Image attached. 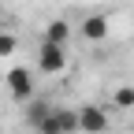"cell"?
Returning <instances> with one entry per match:
<instances>
[{
    "label": "cell",
    "mask_w": 134,
    "mask_h": 134,
    "mask_svg": "<svg viewBox=\"0 0 134 134\" xmlns=\"http://www.w3.org/2000/svg\"><path fill=\"white\" fill-rule=\"evenodd\" d=\"M37 63L45 75H60L67 67V45H56V41H41L37 48Z\"/></svg>",
    "instance_id": "cell-1"
},
{
    "label": "cell",
    "mask_w": 134,
    "mask_h": 134,
    "mask_svg": "<svg viewBox=\"0 0 134 134\" xmlns=\"http://www.w3.org/2000/svg\"><path fill=\"white\" fill-rule=\"evenodd\" d=\"M78 127H82V134H104L108 130V112L100 108V104L78 108Z\"/></svg>",
    "instance_id": "cell-2"
},
{
    "label": "cell",
    "mask_w": 134,
    "mask_h": 134,
    "mask_svg": "<svg viewBox=\"0 0 134 134\" xmlns=\"http://www.w3.org/2000/svg\"><path fill=\"white\" fill-rule=\"evenodd\" d=\"M8 90H11L15 100L26 104V100L34 97V75L26 71V67H11V71H8Z\"/></svg>",
    "instance_id": "cell-3"
},
{
    "label": "cell",
    "mask_w": 134,
    "mask_h": 134,
    "mask_svg": "<svg viewBox=\"0 0 134 134\" xmlns=\"http://www.w3.org/2000/svg\"><path fill=\"white\" fill-rule=\"evenodd\" d=\"M78 34L86 41H104L108 37V19H104V15H90V19L78 26Z\"/></svg>",
    "instance_id": "cell-4"
},
{
    "label": "cell",
    "mask_w": 134,
    "mask_h": 134,
    "mask_svg": "<svg viewBox=\"0 0 134 134\" xmlns=\"http://www.w3.org/2000/svg\"><path fill=\"white\" fill-rule=\"evenodd\" d=\"M45 41L67 45V41H71V23H67V19H56V23H48V26H45Z\"/></svg>",
    "instance_id": "cell-5"
},
{
    "label": "cell",
    "mask_w": 134,
    "mask_h": 134,
    "mask_svg": "<svg viewBox=\"0 0 134 134\" xmlns=\"http://www.w3.org/2000/svg\"><path fill=\"white\" fill-rule=\"evenodd\" d=\"M48 112H56L52 104H48V100H41V97H30V100H26V119H30L34 127H37V123L45 119Z\"/></svg>",
    "instance_id": "cell-6"
},
{
    "label": "cell",
    "mask_w": 134,
    "mask_h": 134,
    "mask_svg": "<svg viewBox=\"0 0 134 134\" xmlns=\"http://www.w3.org/2000/svg\"><path fill=\"white\" fill-rule=\"evenodd\" d=\"M37 134H63V123H60V108H56V112H48L45 119L37 123Z\"/></svg>",
    "instance_id": "cell-7"
},
{
    "label": "cell",
    "mask_w": 134,
    "mask_h": 134,
    "mask_svg": "<svg viewBox=\"0 0 134 134\" xmlns=\"http://www.w3.org/2000/svg\"><path fill=\"white\" fill-rule=\"evenodd\" d=\"M60 123H63V134L82 130V127H78V112H75V108H60Z\"/></svg>",
    "instance_id": "cell-8"
},
{
    "label": "cell",
    "mask_w": 134,
    "mask_h": 134,
    "mask_svg": "<svg viewBox=\"0 0 134 134\" xmlns=\"http://www.w3.org/2000/svg\"><path fill=\"white\" fill-rule=\"evenodd\" d=\"M15 48H19V37L11 30H0V56H11Z\"/></svg>",
    "instance_id": "cell-9"
},
{
    "label": "cell",
    "mask_w": 134,
    "mask_h": 134,
    "mask_svg": "<svg viewBox=\"0 0 134 134\" xmlns=\"http://www.w3.org/2000/svg\"><path fill=\"white\" fill-rule=\"evenodd\" d=\"M115 104L119 108H134V86H119L115 90Z\"/></svg>",
    "instance_id": "cell-10"
}]
</instances>
